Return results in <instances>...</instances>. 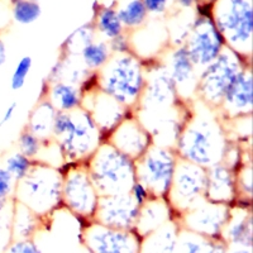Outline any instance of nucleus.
Returning <instances> with one entry per match:
<instances>
[{
  "mask_svg": "<svg viewBox=\"0 0 253 253\" xmlns=\"http://www.w3.org/2000/svg\"><path fill=\"white\" fill-rule=\"evenodd\" d=\"M176 1H177L178 5L185 6V8H189V6H191L194 3H195L196 0H176Z\"/></svg>",
  "mask_w": 253,
  "mask_h": 253,
  "instance_id": "44",
  "label": "nucleus"
},
{
  "mask_svg": "<svg viewBox=\"0 0 253 253\" xmlns=\"http://www.w3.org/2000/svg\"><path fill=\"white\" fill-rule=\"evenodd\" d=\"M47 100L57 112H72L81 107L83 90L74 84L57 81L48 85Z\"/></svg>",
  "mask_w": 253,
  "mask_h": 253,
  "instance_id": "23",
  "label": "nucleus"
},
{
  "mask_svg": "<svg viewBox=\"0 0 253 253\" xmlns=\"http://www.w3.org/2000/svg\"><path fill=\"white\" fill-rule=\"evenodd\" d=\"M3 253H42L40 248L37 247L35 242L31 239L27 241H12V243L8 246Z\"/></svg>",
  "mask_w": 253,
  "mask_h": 253,
  "instance_id": "38",
  "label": "nucleus"
},
{
  "mask_svg": "<svg viewBox=\"0 0 253 253\" xmlns=\"http://www.w3.org/2000/svg\"><path fill=\"white\" fill-rule=\"evenodd\" d=\"M32 166H33V161L23 153L15 152L9 155L5 160V169L10 175L14 177L15 181H19L23 177H26L27 173L31 171Z\"/></svg>",
  "mask_w": 253,
  "mask_h": 253,
  "instance_id": "31",
  "label": "nucleus"
},
{
  "mask_svg": "<svg viewBox=\"0 0 253 253\" xmlns=\"http://www.w3.org/2000/svg\"><path fill=\"white\" fill-rule=\"evenodd\" d=\"M164 66L175 85L178 98L182 100L195 98L199 71L190 60L185 46H178L171 51Z\"/></svg>",
  "mask_w": 253,
  "mask_h": 253,
  "instance_id": "18",
  "label": "nucleus"
},
{
  "mask_svg": "<svg viewBox=\"0 0 253 253\" xmlns=\"http://www.w3.org/2000/svg\"><path fill=\"white\" fill-rule=\"evenodd\" d=\"M229 210L230 208H228L227 204L211 203L203 199L202 202L182 213L185 229L207 238H214L219 236L224 228Z\"/></svg>",
  "mask_w": 253,
  "mask_h": 253,
  "instance_id": "13",
  "label": "nucleus"
},
{
  "mask_svg": "<svg viewBox=\"0 0 253 253\" xmlns=\"http://www.w3.org/2000/svg\"><path fill=\"white\" fill-rule=\"evenodd\" d=\"M146 83L141 58L132 53H113L98 71V87L128 109L137 105Z\"/></svg>",
  "mask_w": 253,
  "mask_h": 253,
  "instance_id": "4",
  "label": "nucleus"
},
{
  "mask_svg": "<svg viewBox=\"0 0 253 253\" xmlns=\"http://www.w3.org/2000/svg\"><path fill=\"white\" fill-rule=\"evenodd\" d=\"M109 43L107 42H91L84 47L80 52L83 65L89 71H99L112 57Z\"/></svg>",
  "mask_w": 253,
  "mask_h": 253,
  "instance_id": "27",
  "label": "nucleus"
},
{
  "mask_svg": "<svg viewBox=\"0 0 253 253\" xmlns=\"http://www.w3.org/2000/svg\"><path fill=\"white\" fill-rule=\"evenodd\" d=\"M6 61V47L3 40H0V66H3Z\"/></svg>",
  "mask_w": 253,
  "mask_h": 253,
  "instance_id": "43",
  "label": "nucleus"
},
{
  "mask_svg": "<svg viewBox=\"0 0 253 253\" xmlns=\"http://www.w3.org/2000/svg\"><path fill=\"white\" fill-rule=\"evenodd\" d=\"M99 198L86 166H74L62 175V203L71 211L85 218L94 216Z\"/></svg>",
  "mask_w": 253,
  "mask_h": 253,
  "instance_id": "10",
  "label": "nucleus"
},
{
  "mask_svg": "<svg viewBox=\"0 0 253 253\" xmlns=\"http://www.w3.org/2000/svg\"><path fill=\"white\" fill-rule=\"evenodd\" d=\"M86 170L99 196L129 194L135 177V162L108 142L87 158Z\"/></svg>",
  "mask_w": 253,
  "mask_h": 253,
  "instance_id": "3",
  "label": "nucleus"
},
{
  "mask_svg": "<svg viewBox=\"0 0 253 253\" xmlns=\"http://www.w3.org/2000/svg\"><path fill=\"white\" fill-rule=\"evenodd\" d=\"M42 146H43V142L41 141L35 133H32L27 128L19 134V138H18L19 152L23 153L28 158H31L32 161L36 160L37 157H40Z\"/></svg>",
  "mask_w": 253,
  "mask_h": 253,
  "instance_id": "32",
  "label": "nucleus"
},
{
  "mask_svg": "<svg viewBox=\"0 0 253 253\" xmlns=\"http://www.w3.org/2000/svg\"><path fill=\"white\" fill-rule=\"evenodd\" d=\"M207 169L177 156L172 182L166 198L172 209L185 213L205 199Z\"/></svg>",
  "mask_w": 253,
  "mask_h": 253,
  "instance_id": "9",
  "label": "nucleus"
},
{
  "mask_svg": "<svg viewBox=\"0 0 253 253\" xmlns=\"http://www.w3.org/2000/svg\"><path fill=\"white\" fill-rule=\"evenodd\" d=\"M170 220L171 207L166 198L152 196L139 208L134 228L142 237H146Z\"/></svg>",
  "mask_w": 253,
  "mask_h": 253,
  "instance_id": "20",
  "label": "nucleus"
},
{
  "mask_svg": "<svg viewBox=\"0 0 253 253\" xmlns=\"http://www.w3.org/2000/svg\"><path fill=\"white\" fill-rule=\"evenodd\" d=\"M253 107V80L251 65L239 72L236 80L225 91L221 104L216 109L223 121L252 115Z\"/></svg>",
  "mask_w": 253,
  "mask_h": 253,
  "instance_id": "16",
  "label": "nucleus"
},
{
  "mask_svg": "<svg viewBox=\"0 0 253 253\" xmlns=\"http://www.w3.org/2000/svg\"><path fill=\"white\" fill-rule=\"evenodd\" d=\"M129 195L132 196L133 200H134L139 207H142V205L148 200V199L152 198L150 190L147 189L146 185H143L141 181H138V180H135L134 184H133L132 187H130Z\"/></svg>",
  "mask_w": 253,
  "mask_h": 253,
  "instance_id": "39",
  "label": "nucleus"
},
{
  "mask_svg": "<svg viewBox=\"0 0 253 253\" xmlns=\"http://www.w3.org/2000/svg\"><path fill=\"white\" fill-rule=\"evenodd\" d=\"M236 196V172L224 164L208 167L205 199L211 203L228 205Z\"/></svg>",
  "mask_w": 253,
  "mask_h": 253,
  "instance_id": "19",
  "label": "nucleus"
},
{
  "mask_svg": "<svg viewBox=\"0 0 253 253\" xmlns=\"http://www.w3.org/2000/svg\"><path fill=\"white\" fill-rule=\"evenodd\" d=\"M103 133L83 107L72 112H57L52 138L60 147L63 158L71 161L87 160L103 143Z\"/></svg>",
  "mask_w": 253,
  "mask_h": 253,
  "instance_id": "2",
  "label": "nucleus"
},
{
  "mask_svg": "<svg viewBox=\"0 0 253 253\" xmlns=\"http://www.w3.org/2000/svg\"><path fill=\"white\" fill-rule=\"evenodd\" d=\"M108 143L137 161L153 143L152 137L135 117H126L109 133Z\"/></svg>",
  "mask_w": 253,
  "mask_h": 253,
  "instance_id": "17",
  "label": "nucleus"
},
{
  "mask_svg": "<svg viewBox=\"0 0 253 253\" xmlns=\"http://www.w3.org/2000/svg\"><path fill=\"white\" fill-rule=\"evenodd\" d=\"M109 47L112 53H128L130 49V43L129 41L126 38V36L121 35L110 41Z\"/></svg>",
  "mask_w": 253,
  "mask_h": 253,
  "instance_id": "40",
  "label": "nucleus"
},
{
  "mask_svg": "<svg viewBox=\"0 0 253 253\" xmlns=\"http://www.w3.org/2000/svg\"><path fill=\"white\" fill-rule=\"evenodd\" d=\"M230 253H252L251 247H236Z\"/></svg>",
  "mask_w": 253,
  "mask_h": 253,
  "instance_id": "45",
  "label": "nucleus"
},
{
  "mask_svg": "<svg viewBox=\"0 0 253 253\" xmlns=\"http://www.w3.org/2000/svg\"><path fill=\"white\" fill-rule=\"evenodd\" d=\"M176 161L175 148L152 143L135 161V177L146 185L152 196L166 198L172 182Z\"/></svg>",
  "mask_w": 253,
  "mask_h": 253,
  "instance_id": "8",
  "label": "nucleus"
},
{
  "mask_svg": "<svg viewBox=\"0 0 253 253\" xmlns=\"http://www.w3.org/2000/svg\"><path fill=\"white\" fill-rule=\"evenodd\" d=\"M12 1L13 18L20 24L35 23L42 13L40 4L33 0H12Z\"/></svg>",
  "mask_w": 253,
  "mask_h": 253,
  "instance_id": "30",
  "label": "nucleus"
},
{
  "mask_svg": "<svg viewBox=\"0 0 253 253\" xmlns=\"http://www.w3.org/2000/svg\"><path fill=\"white\" fill-rule=\"evenodd\" d=\"M221 233L234 247H251L252 218H251L250 209L243 207L230 209L229 216Z\"/></svg>",
  "mask_w": 253,
  "mask_h": 253,
  "instance_id": "21",
  "label": "nucleus"
},
{
  "mask_svg": "<svg viewBox=\"0 0 253 253\" xmlns=\"http://www.w3.org/2000/svg\"><path fill=\"white\" fill-rule=\"evenodd\" d=\"M175 151L182 160L204 169L221 164L228 147L227 132L218 112L198 99L193 103Z\"/></svg>",
  "mask_w": 253,
  "mask_h": 253,
  "instance_id": "1",
  "label": "nucleus"
},
{
  "mask_svg": "<svg viewBox=\"0 0 253 253\" xmlns=\"http://www.w3.org/2000/svg\"><path fill=\"white\" fill-rule=\"evenodd\" d=\"M32 65H33V60H32L31 56H23L18 61L17 66L13 71L12 78H10V87H12V90L17 91V90H20L26 85L28 74L32 70Z\"/></svg>",
  "mask_w": 253,
  "mask_h": 253,
  "instance_id": "34",
  "label": "nucleus"
},
{
  "mask_svg": "<svg viewBox=\"0 0 253 253\" xmlns=\"http://www.w3.org/2000/svg\"><path fill=\"white\" fill-rule=\"evenodd\" d=\"M8 204H9V199L8 200H6V199H0V214L5 211L6 208H8Z\"/></svg>",
  "mask_w": 253,
  "mask_h": 253,
  "instance_id": "46",
  "label": "nucleus"
},
{
  "mask_svg": "<svg viewBox=\"0 0 253 253\" xmlns=\"http://www.w3.org/2000/svg\"><path fill=\"white\" fill-rule=\"evenodd\" d=\"M175 253H225L220 246L215 245L213 238H207L190 230L178 232Z\"/></svg>",
  "mask_w": 253,
  "mask_h": 253,
  "instance_id": "26",
  "label": "nucleus"
},
{
  "mask_svg": "<svg viewBox=\"0 0 253 253\" xmlns=\"http://www.w3.org/2000/svg\"><path fill=\"white\" fill-rule=\"evenodd\" d=\"M139 208L129 194L100 196L94 218L96 223L108 228L130 230L138 218Z\"/></svg>",
  "mask_w": 253,
  "mask_h": 253,
  "instance_id": "12",
  "label": "nucleus"
},
{
  "mask_svg": "<svg viewBox=\"0 0 253 253\" xmlns=\"http://www.w3.org/2000/svg\"><path fill=\"white\" fill-rule=\"evenodd\" d=\"M15 112H17V103L13 101V103L9 104L8 107H6V109L4 110L3 115H1V118H0V126H5L6 123H9V122L12 121V119L14 118Z\"/></svg>",
  "mask_w": 253,
  "mask_h": 253,
  "instance_id": "42",
  "label": "nucleus"
},
{
  "mask_svg": "<svg viewBox=\"0 0 253 253\" xmlns=\"http://www.w3.org/2000/svg\"><path fill=\"white\" fill-rule=\"evenodd\" d=\"M236 189L237 194L239 193L243 198L251 200V196H252V167H251V162H248L247 165L243 162L238 173H236Z\"/></svg>",
  "mask_w": 253,
  "mask_h": 253,
  "instance_id": "35",
  "label": "nucleus"
},
{
  "mask_svg": "<svg viewBox=\"0 0 253 253\" xmlns=\"http://www.w3.org/2000/svg\"><path fill=\"white\" fill-rule=\"evenodd\" d=\"M13 196L36 215L51 213L62 203V172L42 162L33 164L26 177L17 181Z\"/></svg>",
  "mask_w": 253,
  "mask_h": 253,
  "instance_id": "5",
  "label": "nucleus"
},
{
  "mask_svg": "<svg viewBox=\"0 0 253 253\" xmlns=\"http://www.w3.org/2000/svg\"><path fill=\"white\" fill-rule=\"evenodd\" d=\"M37 216L22 203L13 200L12 234L14 241L31 239L37 230Z\"/></svg>",
  "mask_w": 253,
  "mask_h": 253,
  "instance_id": "25",
  "label": "nucleus"
},
{
  "mask_svg": "<svg viewBox=\"0 0 253 253\" xmlns=\"http://www.w3.org/2000/svg\"><path fill=\"white\" fill-rule=\"evenodd\" d=\"M142 1H143L144 6H146L147 12L158 14V13L165 12L169 0H142Z\"/></svg>",
  "mask_w": 253,
  "mask_h": 253,
  "instance_id": "41",
  "label": "nucleus"
},
{
  "mask_svg": "<svg viewBox=\"0 0 253 253\" xmlns=\"http://www.w3.org/2000/svg\"><path fill=\"white\" fill-rule=\"evenodd\" d=\"M223 36L225 46L251 62L253 9L251 0H221L211 18Z\"/></svg>",
  "mask_w": 253,
  "mask_h": 253,
  "instance_id": "6",
  "label": "nucleus"
},
{
  "mask_svg": "<svg viewBox=\"0 0 253 253\" xmlns=\"http://www.w3.org/2000/svg\"><path fill=\"white\" fill-rule=\"evenodd\" d=\"M94 42L92 40V31L87 27H84V28L78 29L75 33H72L69 37V40L66 41V49L70 55H75L79 53L80 55L81 49L85 46H87L89 43Z\"/></svg>",
  "mask_w": 253,
  "mask_h": 253,
  "instance_id": "33",
  "label": "nucleus"
},
{
  "mask_svg": "<svg viewBox=\"0 0 253 253\" xmlns=\"http://www.w3.org/2000/svg\"><path fill=\"white\" fill-rule=\"evenodd\" d=\"M147 10L142 0H130L126 6L121 8L117 12L119 20L123 27L134 28L141 26L147 17Z\"/></svg>",
  "mask_w": 253,
  "mask_h": 253,
  "instance_id": "29",
  "label": "nucleus"
},
{
  "mask_svg": "<svg viewBox=\"0 0 253 253\" xmlns=\"http://www.w3.org/2000/svg\"><path fill=\"white\" fill-rule=\"evenodd\" d=\"M81 107L89 113L101 133H110L128 117V108L98 86L85 94L83 92Z\"/></svg>",
  "mask_w": 253,
  "mask_h": 253,
  "instance_id": "14",
  "label": "nucleus"
},
{
  "mask_svg": "<svg viewBox=\"0 0 253 253\" xmlns=\"http://www.w3.org/2000/svg\"><path fill=\"white\" fill-rule=\"evenodd\" d=\"M12 213L13 208H6L5 211L0 214V253H3L13 241Z\"/></svg>",
  "mask_w": 253,
  "mask_h": 253,
  "instance_id": "36",
  "label": "nucleus"
},
{
  "mask_svg": "<svg viewBox=\"0 0 253 253\" xmlns=\"http://www.w3.org/2000/svg\"><path fill=\"white\" fill-rule=\"evenodd\" d=\"M15 184L17 181L14 180L10 173L4 169L0 167V199H10L14 195Z\"/></svg>",
  "mask_w": 253,
  "mask_h": 253,
  "instance_id": "37",
  "label": "nucleus"
},
{
  "mask_svg": "<svg viewBox=\"0 0 253 253\" xmlns=\"http://www.w3.org/2000/svg\"><path fill=\"white\" fill-rule=\"evenodd\" d=\"M98 29L110 41L123 35V24L113 8H103L98 14Z\"/></svg>",
  "mask_w": 253,
  "mask_h": 253,
  "instance_id": "28",
  "label": "nucleus"
},
{
  "mask_svg": "<svg viewBox=\"0 0 253 253\" xmlns=\"http://www.w3.org/2000/svg\"><path fill=\"white\" fill-rule=\"evenodd\" d=\"M248 65L251 63H246V60L225 46L220 55L199 74L196 98L216 110L230 84Z\"/></svg>",
  "mask_w": 253,
  "mask_h": 253,
  "instance_id": "7",
  "label": "nucleus"
},
{
  "mask_svg": "<svg viewBox=\"0 0 253 253\" xmlns=\"http://www.w3.org/2000/svg\"><path fill=\"white\" fill-rule=\"evenodd\" d=\"M56 113H57V110L52 107V104L47 99L41 101L29 114L27 129L35 133L41 141L52 138V128H53Z\"/></svg>",
  "mask_w": 253,
  "mask_h": 253,
  "instance_id": "24",
  "label": "nucleus"
},
{
  "mask_svg": "<svg viewBox=\"0 0 253 253\" xmlns=\"http://www.w3.org/2000/svg\"><path fill=\"white\" fill-rule=\"evenodd\" d=\"M178 228L172 220L153 230L144 237L139 246V253H175L177 245Z\"/></svg>",
  "mask_w": 253,
  "mask_h": 253,
  "instance_id": "22",
  "label": "nucleus"
},
{
  "mask_svg": "<svg viewBox=\"0 0 253 253\" xmlns=\"http://www.w3.org/2000/svg\"><path fill=\"white\" fill-rule=\"evenodd\" d=\"M190 60L193 61L196 70L203 69L213 62L225 47V42L220 32L210 17H202L194 26L186 44H184Z\"/></svg>",
  "mask_w": 253,
  "mask_h": 253,
  "instance_id": "11",
  "label": "nucleus"
},
{
  "mask_svg": "<svg viewBox=\"0 0 253 253\" xmlns=\"http://www.w3.org/2000/svg\"><path fill=\"white\" fill-rule=\"evenodd\" d=\"M84 238L90 253H139L141 246L130 230L113 229L99 223L90 225Z\"/></svg>",
  "mask_w": 253,
  "mask_h": 253,
  "instance_id": "15",
  "label": "nucleus"
}]
</instances>
